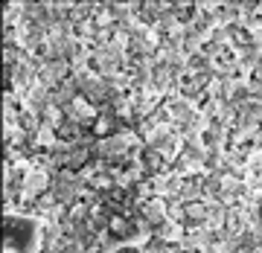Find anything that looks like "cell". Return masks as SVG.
Masks as SVG:
<instances>
[{
  "mask_svg": "<svg viewBox=\"0 0 262 253\" xmlns=\"http://www.w3.org/2000/svg\"><path fill=\"white\" fill-rule=\"evenodd\" d=\"M50 192H53V198H56L58 204H70V201H73L79 192H82V180H79V175H76V172H70V169H61L58 175H53Z\"/></svg>",
  "mask_w": 262,
  "mask_h": 253,
  "instance_id": "cell-1",
  "label": "cell"
}]
</instances>
